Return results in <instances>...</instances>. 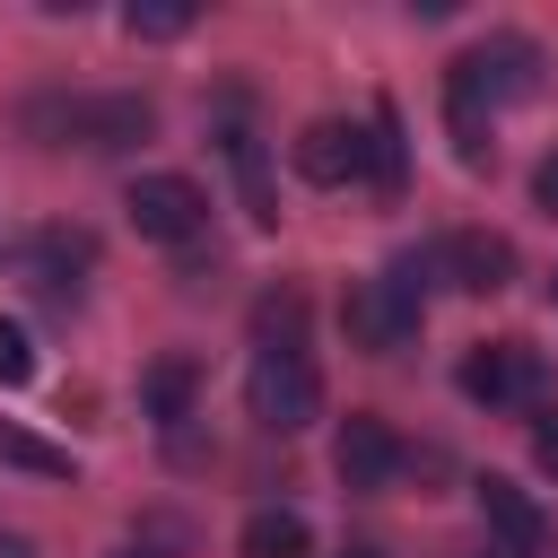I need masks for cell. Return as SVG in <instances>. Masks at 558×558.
Here are the masks:
<instances>
[{"mask_svg": "<svg viewBox=\"0 0 558 558\" xmlns=\"http://www.w3.org/2000/svg\"><path fill=\"white\" fill-rule=\"evenodd\" d=\"M253 349H305V296L296 288H262L253 296Z\"/></svg>", "mask_w": 558, "mask_h": 558, "instance_id": "cell-15", "label": "cell"}, {"mask_svg": "<svg viewBox=\"0 0 558 558\" xmlns=\"http://www.w3.org/2000/svg\"><path fill=\"white\" fill-rule=\"evenodd\" d=\"M471 497H480V514H488V532H497L506 558H541V549H549V514L532 506V488H514L506 471H480Z\"/></svg>", "mask_w": 558, "mask_h": 558, "instance_id": "cell-8", "label": "cell"}, {"mask_svg": "<svg viewBox=\"0 0 558 558\" xmlns=\"http://www.w3.org/2000/svg\"><path fill=\"white\" fill-rule=\"evenodd\" d=\"M532 201H541V209H549V218H558V148H549V157H541V166H532Z\"/></svg>", "mask_w": 558, "mask_h": 558, "instance_id": "cell-21", "label": "cell"}, {"mask_svg": "<svg viewBox=\"0 0 558 558\" xmlns=\"http://www.w3.org/2000/svg\"><path fill=\"white\" fill-rule=\"evenodd\" d=\"M462 78L488 96V113H497V105H523V96L541 87V44H532V35H488V44L462 52Z\"/></svg>", "mask_w": 558, "mask_h": 558, "instance_id": "cell-6", "label": "cell"}, {"mask_svg": "<svg viewBox=\"0 0 558 558\" xmlns=\"http://www.w3.org/2000/svg\"><path fill=\"white\" fill-rule=\"evenodd\" d=\"M366 140H375V192H401V113L392 105H375V122H366Z\"/></svg>", "mask_w": 558, "mask_h": 558, "instance_id": "cell-18", "label": "cell"}, {"mask_svg": "<svg viewBox=\"0 0 558 558\" xmlns=\"http://www.w3.org/2000/svg\"><path fill=\"white\" fill-rule=\"evenodd\" d=\"M549 296H558V279H549Z\"/></svg>", "mask_w": 558, "mask_h": 558, "instance_id": "cell-26", "label": "cell"}, {"mask_svg": "<svg viewBox=\"0 0 558 558\" xmlns=\"http://www.w3.org/2000/svg\"><path fill=\"white\" fill-rule=\"evenodd\" d=\"M26 131H44V148H96V157H122L157 131V105L148 96H44L26 105Z\"/></svg>", "mask_w": 558, "mask_h": 558, "instance_id": "cell-1", "label": "cell"}, {"mask_svg": "<svg viewBox=\"0 0 558 558\" xmlns=\"http://www.w3.org/2000/svg\"><path fill=\"white\" fill-rule=\"evenodd\" d=\"M0 558H35V541L26 532H0Z\"/></svg>", "mask_w": 558, "mask_h": 558, "instance_id": "cell-22", "label": "cell"}, {"mask_svg": "<svg viewBox=\"0 0 558 558\" xmlns=\"http://www.w3.org/2000/svg\"><path fill=\"white\" fill-rule=\"evenodd\" d=\"M122 209H131V227H140L148 244H192V235L209 227V192H201L192 174H140V183L122 192Z\"/></svg>", "mask_w": 558, "mask_h": 558, "instance_id": "cell-4", "label": "cell"}, {"mask_svg": "<svg viewBox=\"0 0 558 558\" xmlns=\"http://www.w3.org/2000/svg\"><path fill=\"white\" fill-rule=\"evenodd\" d=\"M235 549L244 558H314V523L296 506H253L244 532H235Z\"/></svg>", "mask_w": 558, "mask_h": 558, "instance_id": "cell-11", "label": "cell"}, {"mask_svg": "<svg viewBox=\"0 0 558 558\" xmlns=\"http://www.w3.org/2000/svg\"><path fill=\"white\" fill-rule=\"evenodd\" d=\"M244 410H253V427H270V436L314 427V418H323V375H314V357H305V349H253Z\"/></svg>", "mask_w": 558, "mask_h": 558, "instance_id": "cell-2", "label": "cell"}, {"mask_svg": "<svg viewBox=\"0 0 558 558\" xmlns=\"http://www.w3.org/2000/svg\"><path fill=\"white\" fill-rule=\"evenodd\" d=\"M340 558H384V549H366V541H349V549H340Z\"/></svg>", "mask_w": 558, "mask_h": 558, "instance_id": "cell-23", "label": "cell"}, {"mask_svg": "<svg viewBox=\"0 0 558 558\" xmlns=\"http://www.w3.org/2000/svg\"><path fill=\"white\" fill-rule=\"evenodd\" d=\"M227 166H235V183H244V209H253V227H279V192H270V166H262V140L235 122L227 131Z\"/></svg>", "mask_w": 558, "mask_h": 558, "instance_id": "cell-13", "label": "cell"}, {"mask_svg": "<svg viewBox=\"0 0 558 558\" xmlns=\"http://www.w3.org/2000/svg\"><path fill=\"white\" fill-rule=\"evenodd\" d=\"M122 26H131L140 44H174V35L192 26V0H131V9H122Z\"/></svg>", "mask_w": 558, "mask_h": 558, "instance_id": "cell-17", "label": "cell"}, {"mask_svg": "<svg viewBox=\"0 0 558 558\" xmlns=\"http://www.w3.org/2000/svg\"><path fill=\"white\" fill-rule=\"evenodd\" d=\"M192 392H201V366H192V357H157V366L140 375V410H148L157 427H183V418H192Z\"/></svg>", "mask_w": 558, "mask_h": 558, "instance_id": "cell-12", "label": "cell"}, {"mask_svg": "<svg viewBox=\"0 0 558 558\" xmlns=\"http://www.w3.org/2000/svg\"><path fill=\"white\" fill-rule=\"evenodd\" d=\"M0 384H9V392L35 384V340H26V323H0Z\"/></svg>", "mask_w": 558, "mask_h": 558, "instance_id": "cell-19", "label": "cell"}, {"mask_svg": "<svg viewBox=\"0 0 558 558\" xmlns=\"http://www.w3.org/2000/svg\"><path fill=\"white\" fill-rule=\"evenodd\" d=\"M87 262H96V235H78V227H44V235H35V270H44V288H52L61 305H70V288H78L70 270H87Z\"/></svg>", "mask_w": 558, "mask_h": 558, "instance_id": "cell-14", "label": "cell"}, {"mask_svg": "<svg viewBox=\"0 0 558 558\" xmlns=\"http://www.w3.org/2000/svg\"><path fill=\"white\" fill-rule=\"evenodd\" d=\"M532 462L558 480V410H541V418H532Z\"/></svg>", "mask_w": 558, "mask_h": 558, "instance_id": "cell-20", "label": "cell"}, {"mask_svg": "<svg viewBox=\"0 0 558 558\" xmlns=\"http://www.w3.org/2000/svg\"><path fill=\"white\" fill-rule=\"evenodd\" d=\"M462 392L480 410H532L541 401V349L532 340H471L462 349Z\"/></svg>", "mask_w": 558, "mask_h": 558, "instance_id": "cell-3", "label": "cell"}, {"mask_svg": "<svg viewBox=\"0 0 558 558\" xmlns=\"http://www.w3.org/2000/svg\"><path fill=\"white\" fill-rule=\"evenodd\" d=\"M340 323H349V340H357V349H375V357H392V349H410V340H418V305H401L384 279L349 288Z\"/></svg>", "mask_w": 558, "mask_h": 558, "instance_id": "cell-9", "label": "cell"}, {"mask_svg": "<svg viewBox=\"0 0 558 558\" xmlns=\"http://www.w3.org/2000/svg\"><path fill=\"white\" fill-rule=\"evenodd\" d=\"M113 558H157V549H113Z\"/></svg>", "mask_w": 558, "mask_h": 558, "instance_id": "cell-24", "label": "cell"}, {"mask_svg": "<svg viewBox=\"0 0 558 558\" xmlns=\"http://www.w3.org/2000/svg\"><path fill=\"white\" fill-rule=\"evenodd\" d=\"M401 436L375 418V410H349L340 418V436H331V471H340V488H357V497H375V488H392L401 480Z\"/></svg>", "mask_w": 558, "mask_h": 558, "instance_id": "cell-5", "label": "cell"}, {"mask_svg": "<svg viewBox=\"0 0 558 558\" xmlns=\"http://www.w3.org/2000/svg\"><path fill=\"white\" fill-rule=\"evenodd\" d=\"M0 462H9V471H35V480H78V453H70V445L26 436L17 418H0Z\"/></svg>", "mask_w": 558, "mask_h": 558, "instance_id": "cell-16", "label": "cell"}, {"mask_svg": "<svg viewBox=\"0 0 558 558\" xmlns=\"http://www.w3.org/2000/svg\"><path fill=\"white\" fill-rule=\"evenodd\" d=\"M471 558H506V549H471Z\"/></svg>", "mask_w": 558, "mask_h": 558, "instance_id": "cell-25", "label": "cell"}, {"mask_svg": "<svg viewBox=\"0 0 558 558\" xmlns=\"http://www.w3.org/2000/svg\"><path fill=\"white\" fill-rule=\"evenodd\" d=\"M436 262H445V279H453V288H471V296H488V288H506V279H514V244H506V235H488V227H453V235L436 244Z\"/></svg>", "mask_w": 558, "mask_h": 558, "instance_id": "cell-10", "label": "cell"}, {"mask_svg": "<svg viewBox=\"0 0 558 558\" xmlns=\"http://www.w3.org/2000/svg\"><path fill=\"white\" fill-rule=\"evenodd\" d=\"M288 157H296V174H305V183L340 192V183H357V174L375 166V140H366L357 122H331V113H323V122H305V131H296V148H288Z\"/></svg>", "mask_w": 558, "mask_h": 558, "instance_id": "cell-7", "label": "cell"}]
</instances>
